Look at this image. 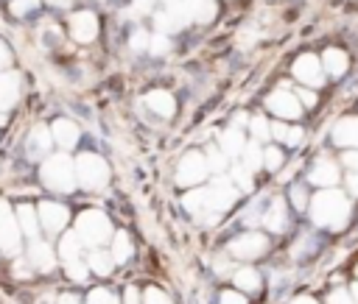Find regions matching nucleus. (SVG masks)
I'll return each mask as SVG.
<instances>
[{"label": "nucleus", "mask_w": 358, "mask_h": 304, "mask_svg": "<svg viewBox=\"0 0 358 304\" xmlns=\"http://www.w3.org/2000/svg\"><path fill=\"white\" fill-rule=\"evenodd\" d=\"M310 218H313L316 226H324V229H333V231L344 229V223L350 218L347 195L338 192V190H330V187L316 192L313 201H310Z\"/></svg>", "instance_id": "obj_1"}, {"label": "nucleus", "mask_w": 358, "mask_h": 304, "mask_svg": "<svg viewBox=\"0 0 358 304\" xmlns=\"http://www.w3.org/2000/svg\"><path fill=\"white\" fill-rule=\"evenodd\" d=\"M42 181L48 190L53 192H70L76 187V162H70L64 153H56L50 159H45L42 165Z\"/></svg>", "instance_id": "obj_2"}, {"label": "nucleus", "mask_w": 358, "mask_h": 304, "mask_svg": "<svg viewBox=\"0 0 358 304\" xmlns=\"http://www.w3.org/2000/svg\"><path fill=\"white\" fill-rule=\"evenodd\" d=\"M76 231H78L81 243H84V245H92V248H98L101 243H106V240L115 237V234H112V223H109V218H106L101 209H87V212H81L78 220H76Z\"/></svg>", "instance_id": "obj_3"}, {"label": "nucleus", "mask_w": 358, "mask_h": 304, "mask_svg": "<svg viewBox=\"0 0 358 304\" xmlns=\"http://www.w3.org/2000/svg\"><path fill=\"white\" fill-rule=\"evenodd\" d=\"M76 178L84 190H101V187L109 184V165L98 153H78Z\"/></svg>", "instance_id": "obj_4"}, {"label": "nucleus", "mask_w": 358, "mask_h": 304, "mask_svg": "<svg viewBox=\"0 0 358 304\" xmlns=\"http://www.w3.org/2000/svg\"><path fill=\"white\" fill-rule=\"evenodd\" d=\"M20 220L17 212H11V206L6 201H0V248L6 254H17L20 251Z\"/></svg>", "instance_id": "obj_5"}, {"label": "nucleus", "mask_w": 358, "mask_h": 304, "mask_svg": "<svg viewBox=\"0 0 358 304\" xmlns=\"http://www.w3.org/2000/svg\"><path fill=\"white\" fill-rule=\"evenodd\" d=\"M207 159L199 153V151H190L182 162H179V167H176V181L182 184V187H196V184H201L204 178H207Z\"/></svg>", "instance_id": "obj_6"}, {"label": "nucleus", "mask_w": 358, "mask_h": 304, "mask_svg": "<svg viewBox=\"0 0 358 304\" xmlns=\"http://www.w3.org/2000/svg\"><path fill=\"white\" fill-rule=\"evenodd\" d=\"M235 195H238V190H235L232 178H227V176H215L213 184L207 187V204H210V212H213V215H221L224 209L232 206Z\"/></svg>", "instance_id": "obj_7"}, {"label": "nucleus", "mask_w": 358, "mask_h": 304, "mask_svg": "<svg viewBox=\"0 0 358 304\" xmlns=\"http://www.w3.org/2000/svg\"><path fill=\"white\" fill-rule=\"evenodd\" d=\"M266 248H268V240L263 234H257V231H246V234H241V237H235L229 243V254L238 257V259H255Z\"/></svg>", "instance_id": "obj_8"}, {"label": "nucleus", "mask_w": 358, "mask_h": 304, "mask_svg": "<svg viewBox=\"0 0 358 304\" xmlns=\"http://www.w3.org/2000/svg\"><path fill=\"white\" fill-rule=\"evenodd\" d=\"M266 106H268L277 117H285V120H294V117H299V112H302L299 98H294L288 89H277V92H271V95L266 98Z\"/></svg>", "instance_id": "obj_9"}, {"label": "nucleus", "mask_w": 358, "mask_h": 304, "mask_svg": "<svg viewBox=\"0 0 358 304\" xmlns=\"http://www.w3.org/2000/svg\"><path fill=\"white\" fill-rule=\"evenodd\" d=\"M39 220H42V226H45L50 234H56V231H62V229L67 226L70 212H67V206H64V204L45 201V204H39Z\"/></svg>", "instance_id": "obj_10"}, {"label": "nucleus", "mask_w": 358, "mask_h": 304, "mask_svg": "<svg viewBox=\"0 0 358 304\" xmlns=\"http://www.w3.org/2000/svg\"><path fill=\"white\" fill-rule=\"evenodd\" d=\"M294 75H296L302 84H308V86H319V84H322V61H319L316 56L305 53V56H299V59L294 61Z\"/></svg>", "instance_id": "obj_11"}, {"label": "nucleus", "mask_w": 358, "mask_h": 304, "mask_svg": "<svg viewBox=\"0 0 358 304\" xmlns=\"http://www.w3.org/2000/svg\"><path fill=\"white\" fill-rule=\"evenodd\" d=\"M28 265H31L34 271H42V273L53 271L56 257H53L50 243H45V240H31V245H28Z\"/></svg>", "instance_id": "obj_12"}, {"label": "nucleus", "mask_w": 358, "mask_h": 304, "mask_svg": "<svg viewBox=\"0 0 358 304\" xmlns=\"http://www.w3.org/2000/svg\"><path fill=\"white\" fill-rule=\"evenodd\" d=\"M50 145H53V131H50L48 126L36 123V126L31 128V134H28V153H31L34 159H39V156H45V153L50 151Z\"/></svg>", "instance_id": "obj_13"}, {"label": "nucleus", "mask_w": 358, "mask_h": 304, "mask_svg": "<svg viewBox=\"0 0 358 304\" xmlns=\"http://www.w3.org/2000/svg\"><path fill=\"white\" fill-rule=\"evenodd\" d=\"M308 178H310L313 184H319L322 190H327V187H333V184L338 181V167H336L333 159H316V165L310 167Z\"/></svg>", "instance_id": "obj_14"}, {"label": "nucleus", "mask_w": 358, "mask_h": 304, "mask_svg": "<svg viewBox=\"0 0 358 304\" xmlns=\"http://www.w3.org/2000/svg\"><path fill=\"white\" fill-rule=\"evenodd\" d=\"M333 139L341 148H358V117H341L333 126Z\"/></svg>", "instance_id": "obj_15"}, {"label": "nucleus", "mask_w": 358, "mask_h": 304, "mask_svg": "<svg viewBox=\"0 0 358 304\" xmlns=\"http://www.w3.org/2000/svg\"><path fill=\"white\" fill-rule=\"evenodd\" d=\"M185 209H187L190 215H196V218H204L207 223L218 218V215H213V212H210L207 190H193V192H187V195H185Z\"/></svg>", "instance_id": "obj_16"}, {"label": "nucleus", "mask_w": 358, "mask_h": 304, "mask_svg": "<svg viewBox=\"0 0 358 304\" xmlns=\"http://www.w3.org/2000/svg\"><path fill=\"white\" fill-rule=\"evenodd\" d=\"M145 103H148V109L157 112L159 117H171V114L176 112V100H173V95L165 92V89H154V92H148V95H145Z\"/></svg>", "instance_id": "obj_17"}, {"label": "nucleus", "mask_w": 358, "mask_h": 304, "mask_svg": "<svg viewBox=\"0 0 358 304\" xmlns=\"http://www.w3.org/2000/svg\"><path fill=\"white\" fill-rule=\"evenodd\" d=\"M50 131H53V139H56V145H62V148H73L76 142H78V126L73 123V120H56L53 126H50Z\"/></svg>", "instance_id": "obj_18"}, {"label": "nucleus", "mask_w": 358, "mask_h": 304, "mask_svg": "<svg viewBox=\"0 0 358 304\" xmlns=\"http://www.w3.org/2000/svg\"><path fill=\"white\" fill-rule=\"evenodd\" d=\"M17 95H20V75L17 73H3L0 75V112L11 109Z\"/></svg>", "instance_id": "obj_19"}, {"label": "nucleus", "mask_w": 358, "mask_h": 304, "mask_svg": "<svg viewBox=\"0 0 358 304\" xmlns=\"http://www.w3.org/2000/svg\"><path fill=\"white\" fill-rule=\"evenodd\" d=\"M95 33H98V22H95L92 14L84 11V14H76V17H73V36H76L78 42H92Z\"/></svg>", "instance_id": "obj_20"}, {"label": "nucleus", "mask_w": 358, "mask_h": 304, "mask_svg": "<svg viewBox=\"0 0 358 304\" xmlns=\"http://www.w3.org/2000/svg\"><path fill=\"white\" fill-rule=\"evenodd\" d=\"M243 148H246V142H243V131L232 123L227 131H221V151L227 153V156H238V153H243Z\"/></svg>", "instance_id": "obj_21"}, {"label": "nucleus", "mask_w": 358, "mask_h": 304, "mask_svg": "<svg viewBox=\"0 0 358 304\" xmlns=\"http://www.w3.org/2000/svg\"><path fill=\"white\" fill-rule=\"evenodd\" d=\"M17 220H20V229H22L31 240H36V234H39V212H34L31 204L17 206Z\"/></svg>", "instance_id": "obj_22"}, {"label": "nucleus", "mask_w": 358, "mask_h": 304, "mask_svg": "<svg viewBox=\"0 0 358 304\" xmlns=\"http://www.w3.org/2000/svg\"><path fill=\"white\" fill-rule=\"evenodd\" d=\"M87 265L98 273V276H109L112 271H115V257L112 254H106V251H101V248H92V254H90V259H87Z\"/></svg>", "instance_id": "obj_23"}, {"label": "nucleus", "mask_w": 358, "mask_h": 304, "mask_svg": "<svg viewBox=\"0 0 358 304\" xmlns=\"http://www.w3.org/2000/svg\"><path fill=\"white\" fill-rule=\"evenodd\" d=\"M322 67H324V73H330V75H341V73L347 70V53H341V50H324Z\"/></svg>", "instance_id": "obj_24"}, {"label": "nucleus", "mask_w": 358, "mask_h": 304, "mask_svg": "<svg viewBox=\"0 0 358 304\" xmlns=\"http://www.w3.org/2000/svg\"><path fill=\"white\" fill-rule=\"evenodd\" d=\"M263 223H266L271 231H282V229H285V204H282L280 198L268 206V212L263 215Z\"/></svg>", "instance_id": "obj_25"}, {"label": "nucleus", "mask_w": 358, "mask_h": 304, "mask_svg": "<svg viewBox=\"0 0 358 304\" xmlns=\"http://www.w3.org/2000/svg\"><path fill=\"white\" fill-rule=\"evenodd\" d=\"M112 257H115L117 265H123L131 257V237L126 231H115V237H112Z\"/></svg>", "instance_id": "obj_26"}, {"label": "nucleus", "mask_w": 358, "mask_h": 304, "mask_svg": "<svg viewBox=\"0 0 358 304\" xmlns=\"http://www.w3.org/2000/svg\"><path fill=\"white\" fill-rule=\"evenodd\" d=\"M81 237H78V231H70V234H64L62 237V243H59V254H62V259L67 262V259H76L78 257V251H81Z\"/></svg>", "instance_id": "obj_27"}, {"label": "nucleus", "mask_w": 358, "mask_h": 304, "mask_svg": "<svg viewBox=\"0 0 358 304\" xmlns=\"http://www.w3.org/2000/svg\"><path fill=\"white\" fill-rule=\"evenodd\" d=\"M232 282H235V287L249 290V293L260 287V276H257V271H255V268H241V271H235Z\"/></svg>", "instance_id": "obj_28"}, {"label": "nucleus", "mask_w": 358, "mask_h": 304, "mask_svg": "<svg viewBox=\"0 0 358 304\" xmlns=\"http://www.w3.org/2000/svg\"><path fill=\"white\" fill-rule=\"evenodd\" d=\"M271 134H274L280 142H285V145H296V142L302 139V128L285 126V123H274V126H271Z\"/></svg>", "instance_id": "obj_29"}, {"label": "nucleus", "mask_w": 358, "mask_h": 304, "mask_svg": "<svg viewBox=\"0 0 358 304\" xmlns=\"http://www.w3.org/2000/svg\"><path fill=\"white\" fill-rule=\"evenodd\" d=\"M243 165H246V167H249L252 173L263 167V151H260L257 139H255V142H249V145L243 148Z\"/></svg>", "instance_id": "obj_30"}, {"label": "nucleus", "mask_w": 358, "mask_h": 304, "mask_svg": "<svg viewBox=\"0 0 358 304\" xmlns=\"http://www.w3.org/2000/svg\"><path fill=\"white\" fill-rule=\"evenodd\" d=\"M204 153H207V156H204V159H207V167H210L213 173H221V170L227 167V153H224L221 148H215V145H210V148H207Z\"/></svg>", "instance_id": "obj_31"}, {"label": "nucleus", "mask_w": 358, "mask_h": 304, "mask_svg": "<svg viewBox=\"0 0 358 304\" xmlns=\"http://www.w3.org/2000/svg\"><path fill=\"white\" fill-rule=\"evenodd\" d=\"M64 268H67V276H70L73 282H84V279H87V271H90L87 262H81L78 257H76V259H67Z\"/></svg>", "instance_id": "obj_32"}, {"label": "nucleus", "mask_w": 358, "mask_h": 304, "mask_svg": "<svg viewBox=\"0 0 358 304\" xmlns=\"http://www.w3.org/2000/svg\"><path fill=\"white\" fill-rule=\"evenodd\" d=\"M249 128H252V137H255L257 142H260V139H266V137L271 134V126H268V123H266V120H263L260 114L249 120Z\"/></svg>", "instance_id": "obj_33"}, {"label": "nucleus", "mask_w": 358, "mask_h": 304, "mask_svg": "<svg viewBox=\"0 0 358 304\" xmlns=\"http://www.w3.org/2000/svg\"><path fill=\"white\" fill-rule=\"evenodd\" d=\"M252 170L246 167V165H238L235 170H232V181L241 187V190H252V176H249Z\"/></svg>", "instance_id": "obj_34"}, {"label": "nucleus", "mask_w": 358, "mask_h": 304, "mask_svg": "<svg viewBox=\"0 0 358 304\" xmlns=\"http://www.w3.org/2000/svg\"><path fill=\"white\" fill-rule=\"evenodd\" d=\"M263 165H266L268 170H280V165H282L280 148H266V151H263Z\"/></svg>", "instance_id": "obj_35"}, {"label": "nucleus", "mask_w": 358, "mask_h": 304, "mask_svg": "<svg viewBox=\"0 0 358 304\" xmlns=\"http://www.w3.org/2000/svg\"><path fill=\"white\" fill-rule=\"evenodd\" d=\"M143 304H171V298H168L162 290L148 287V290H145V296H143Z\"/></svg>", "instance_id": "obj_36"}, {"label": "nucleus", "mask_w": 358, "mask_h": 304, "mask_svg": "<svg viewBox=\"0 0 358 304\" xmlns=\"http://www.w3.org/2000/svg\"><path fill=\"white\" fill-rule=\"evenodd\" d=\"M87 304H117V298L109 293V290H92Z\"/></svg>", "instance_id": "obj_37"}, {"label": "nucleus", "mask_w": 358, "mask_h": 304, "mask_svg": "<svg viewBox=\"0 0 358 304\" xmlns=\"http://www.w3.org/2000/svg\"><path fill=\"white\" fill-rule=\"evenodd\" d=\"M327 304H355V298H352V293H347V290H333L330 298H327Z\"/></svg>", "instance_id": "obj_38"}, {"label": "nucleus", "mask_w": 358, "mask_h": 304, "mask_svg": "<svg viewBox=\"0 0 358 304\" xmlns=\"http://www.w3.org/2000/svg\"><path fill=\"white\" fill-rule=\"evenodd\" d=\"M291 201H294V206H296V209H305V204H308L305 190H302V187H291Z\"/></svg>", "instance_id": "obj_39"}, {"label": "nucleus", "mask_w": 358, "mask_h": 304, "mask_svg": "<svg viewBox=\"0 0 358 304\" xmlns=\"http://www.w3.org/2000/svg\"><path fill=\"white\" fill-rule=\"evenodd\" d=\"M221 304H246V298L235 290H227V293H221Z\"/></svg>", "instance_id": "obj_40"}, {"label": "nucleus", "mask_w": 358, "mask_h": 304, "mask_svg": "<svg viewBox=\"0 0 358 304\" xmlns=\"http://www.w3.org/2000/svg\"><path fill=\"white\" fill-rule=\"evenodd\" d=\"M341 159H344V165H347L352 173H358V151H347Z\"/></svg>", "instance_id": "obj_41"}, {"label": "nucleus", "mask_w": 358, "mask_h": 304, "mask_svg": "<svg viewBox=\"0 0 358 304\" xmlns=\"http://www.w3.org/2000/svg\"><path fill=\"white\" fill-rule=\"evenodd\" d=\"M299 103H302V106H313V103H316V95H313L310 89H299Z\"/></svg>", "instance_id": "obj_42"}, {"label": "nucleus", "mask_w": 358, "mask_h": 304, "mask_svg": "<svg viewBox=\"0 0 358 304\" xmlns=\"http://www.w3.org/2000/svg\"><path fill=\"white\" fill-rule=\"evenodd\" d=\"M347 192L358 198V173H350V176H347Z\"/></svg>", "instance_id": "obj_43"}, {"label": "nucleus", "mask_w": 358, "mask_h": 304, "mask_svg": "<svg viewBox=\"0 0 358 304\" xmlns=\"http://www.w3.org/2000/svg\"><path fill=\"white\" fill-rule=\"evenodd\" d=\"M123 304H143L140 290H137V287H129V290H126V301H123Z\"/></svg>", "instance_id": "obj_44"}, {"label": "nucleus", "mask_w": 358, "mask_h": 304, "mask_svg": "<svg viewBox=\"0 0 358 304\" xmlns=\"http://www.w3.org/2000/svg\"><path fill=\"white\" fill-rule=\"evenodd\" d=\"M165 50H168V42H165L162 36H157L154 45H151V53H165Z\"/></svg>", "instance_id": "obj_45"}, {"label": "nucleus", "mask_w": 358, "mask_h": 304, "mask_svg": "<svg viewBox=\"0 0 358 304\" xmlns=\"http://www.w3.org/2000/svg\"><path fill=\"white\" fill-rule=\"evenodd\" d=\"M131 45L140 50V47H145V45H148V36H143V33H134V36H131Z\"/></svg>", "instance_id": "obj_46"}, {"label": "nucleus", "mask_w": 358, "mask_h": 304, "mask_svg": "<svg viewBox=\"0 0 358 304\" xmlns=\"http://www.w3.org/2000/svg\"><path fill=\"white\" fill-rule=\"evenodd\" d=\"M56 304H78V298L67 293V296H59V298H56Z\"/></svg>", "instance_id": "obj_47"}, {"label": "nucleus", "mask_w": 358, "mask_h": 304, "mask_svg": "<svg viewBox=\"0 0 358 304\" xmlns=\"http://www.w3.org/2000/svg\"><path fill=\"white\" fill-rule=\"evenodd\" d=\"M291 304H316V301H313L310 296H296V298H294Z\"/></svg>", "instance_id": "obj_48"}, {"label": "nucleus", "mask_w": 358, "mask_h": 304, "mask_svg": "<svg viewBox=\"0 0 358 304\" xmlns=\"http://www.w3.org/2000/svg\"><path fill=\"white\" fill-rule=\"evenodd\" d=\"M6 61H8V50H6V45L0 42V67H3Z\"/></svg>", "instance_id": "obj_49"}, {"label": "nucleus", "mask_w": 358, "mask_h": 304, "mask_svg": "<svg viewBox=\"0 0 358 304\" xmlns=\"http://www.w3.org/2000/svg\"><path fill=\"white\" fill-rule=\"evenodd\" d=\"M350 293H352V298H355V304H358V284H352V290H350Z\"/></svg>", "instance_id": "obj_50"}, {"label": "nucleus", "mask_w": 358, "mask_h": 304, "mask_svg": "<svg viewBox=\"0 0 358 304\" xmlns=\"http://www.w3.org/2000/svg\"><path fill=\"white\" fill-rule=\"evenodd\" d=\"M28 3H31V0H28Z\"/></svg>", "instance_id": "obj_51"}]
</instances>
